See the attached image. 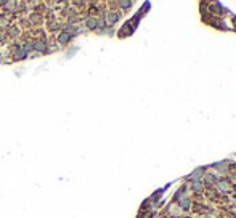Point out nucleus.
Wrapping results in <instances>:
<instances>
[{"instance_id": "1", "label": "nucleus", "mask_w": 236, "mask_h": 218, "mask_svg": "<svg viewBox=\"0 0 236 218\" xmlns=\"http://www.w3.org/2000/svg\"><path fill=\"white\" fill-rule=\"evenodd\" d=\"M177 199H178V205H180L183 210H186L188 207H190V199H188V197H185V196H182V191L177 194Z\"/></svg>"}, {"instance_id": "2", "label": "nucleus", "mask_w": 236, "mask_h": 218, "mask_svg": "<svg viewBox=\"0 0 236 218\" xmlns=\"http://www.w3.org/2000/svg\"><path fill=\"white\" fill-rule=\"evenodd\" d=\"M85 24H87L88 29H96V26H98V19H96V18H88L87 21H85Z\"/></svg>"}, {"instance_id": "3", "label": "nucleus", "mask_w": 236, "mask_h": 218, "mask_svg": "<svg viewBox=\"0 0 236 218\" xmlns=\"http://www.w3.org/2000/svg\"><path fill=\"white\" fill-rule=\"evenodd\" d=\"M190 186H191V189H193V191H196V192H198V191H201V188H202V183H201V180H196V181H191V184H190Z\"/></svg>"}, {"instance_id": "4", "label": "nucleus", "mask_w": 236, "mask_h": 218, "mask_svg": "<svg viewBox=\"0 0 236 218\" xmlns=\"http://www.w3.org/2000/svg\"><path fill=\"white\" fill-rule=\"evenodd\" d=\"M201 175H202V170L201 168H196L194 172L190 175V180H193V181H196V180H199L201 178Z\"/></svg>"}, {"instance_id": "5", "label": "nucleus", "mask_w": 236, "mask_h": 218, "mask_svg": "<svg viewBox=\"0 0 236 218\" xmlns=\"http://www.w3.org/2000/svg\"><path fill=\"white\" fill-rule=\"evenodd\" d=\"M117 19H119V15H117V13H109L108 15V23H109V24L117 23Z\"/></svg>"}, {"instance_id": "6", "label": "nucleus", "mask_w": 236, "mask_h": 218, "mask_svg": "<svg viewBox=\"0 0 236 218\" xmlns=\"http://www.w3.org/2000/svg\"><path fill=\"white\" fill-rule=\"evenodd\" d=\"M218 188L222 189V191H227V189H230V183L225 181V180H222V181H218Z\"/></svg>"}, {"instance_id": "7", "label": "nucleus", "mask_w": 236, "mask_h": 218, "mask_svg": "<svg viewBox=\"0 0 236 218\" xmlns=\"http://www.w3.org/2000/svg\"><path fill=\"white\" fill-rule=\"evenodd\" d=\"M27 56V53L24 50H18L16 53H15V59H23V58H26Z\"/></svg>"}, {"instance_id": "8", "label": "nucleus", "mask_w": 236, "mask_h": 218, "mask_svg": "<svg viewBox=\"0 0 236 218\" xmlns=\"http://www.w3.org/2000/svg\"><path fill=\"white\" fill-rule=\"evenodd\" d=\"M71 39V34H68V32H63L61 35H60V42L61 43H66Z\"/></svg>"}, {"instance_id": "9", "label": "nucleus", "mask_w": 236, "mask_h": 218, "mask_svg": "<svg viewBox=\"0 0 236 218\" xmlns=\"http://www.w3.org/2000/svg\"><path fill=\"white\" fill-rule=\"evenodd\" d=\"M34 48L35 50H40V51H45V43L44 42H35L34 43Z\"/></svg>"}, {"instance_id": "10", "label": "nucleus", "mask_w": 236, "mask_h": 218, "mask_svg": "<svg viewBox=\"0 0 236 218\" xmlns=\"http://www.w3.org/2000/svg\"><path fill=\"white\" fill-rule=\"evenodd\" d=\"M119 7L121 8H125V10H129L132 7V2H119Z\"/></svg>"}, {"instance_id": "11", "label": "nucleus", "mask_w": 236, "mask_h": 218, "mask_svg": "<svg viewBox=\"0 0 236 218\" xmlns=\"http://www.w3.org/2000/svg\"><path fill=\"white\" fill-rule=\"evenodd\" d=\"M206 180H207V183H214V181H215V176H210V175H207V178H206Z\"/></svg>"}, {"instance_id": "12", "label": "nucleus", "mask_w": 236, "mask_h": 218, "mask_svg": "<svg viewBox=\"0 0 236 218\" xmlns=\"http://www.w3.org/2000/svg\"><path fill=\"white\" fill-rule=\"evenodd\" d=\"M169 218H170V217H169Z\"/></svg>"}]
</instances>
